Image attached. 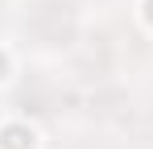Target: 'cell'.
<instances>
[{
  "mask_svg": "<svg viewBox=\"0 0 153 149\" xmlns=\"http://www.w3.org/2000/svg\"><path fill=\"white\" fill-rule=\"evenodd\" d=\"M0 149H33V128H25V124L0 128Z\"/></svg>",
  "mask_w": 153,
  "mask_h": 149,
  "instance_id": "obj_1",
  "label": "cell"
},
{
  "mask_svg": "<svg viewBox=\"0 0 153 149\" xmlns=\"http://www.w3.org/2000/svg\"><path fill=\"white\" fill-rule=\"evenodd\" d=\"M145 17H149V25H153V0H145Z\"/></svg>",
  "mask_w": 153,
  "mask_h": 149,
  "instance_id": "obj_2",
  "label": "cell"
},
{
  "mask_svg": "<svg viewBox=\"0 0 153 149\" xmlns=\"http://www.w3.org/2000/svg\"><path fill=\"white\" fill-rule=\"evenodd\" d=\"M4 74H8V62H4V54H0V79H4Z\"/></svg>",
  "mask_w": 153,
  "mask_h": 149,
  "instance_id": "obj_3",
  "label": "cell"
}]
</instances>
